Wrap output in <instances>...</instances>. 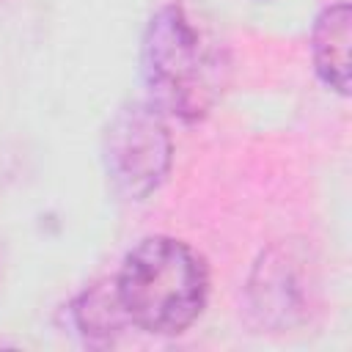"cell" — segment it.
Segmentation results:
<instances>
[{
  "instance_id": "3",
  "label": "cell",
  "mask_w": 352,
  "mask_h": 352,
  "mask_svg": "<svg viewBox=\"0 0 352 352\" xmlns=\"http://www.w3.org/2000/svg\"><path fill=\"white\" fill-rule=\"evenodd\" d=\"M102 162L116 195L124 201H146L162 187L173 162L165 116L151 102L121 104L104 126Z\"/></svg>"
},
{
  "instance_id": "2",
  "label": "cell",
  "mask_w": 352,
  "mask_h": 352,
  "mask_svg": "<svg viewBox=\"0 0 352 352\" xmlns=\"http://www.w3.org/2000/svg\"><path fill=\"white\" fill-rule=\"evenodd\" d=\"M116 294L129 324L154 336L184 333L209 297L204 258L176 236H146L121 261Z\"/></svg>"
},
{
  "instance_id": "1",
  "label": "cell",
  "mask_w": 352,
  "mask_h": 352,
  "mask_svg": "<svg viewBox=\"0 0 352 352\" xmlns=\"http://www.w3.org/2000/svg\"><path fill=\"white\" fill-rule=\"evenodd\" d=\"M226 55L179 3L157 8L140 38L146 102L162 116L201 121L226 85Z\"/></svg>"
},
{
  "instance_id": "4",
  "label": "cell",
  "mask_w": 352,
  "mask_h": 352,
  "mask_svg": "<svg viewBox=\"0 0 352 352\" xmlns=\"http://www.w3.org/2000/svg\"><path fill=\"white\" fill-rule=\"evenodd\" d=\"M349 44H352V8L333 3L319 11L311 30V55L319 80L341 96H349Z\"/></svg>"
},
{
  "instance_id": "5",
  "label": "cell",
  "mask_w": 352,
  "mask_h": 352,
  "mask_svg": "<svg viewBox=\"0 0 352 352\" xmlns=\"http://www.w3.org/2000/svg\"><path fill=\"white\" fill-rule=\"evenodd\" d=\"M72 316L77 330L85 336L88 344H113L116 333L124 330V324L129 322L118 294H116V283H96L91 289H85L74 305H72Z\"/></svg>"
}]
</instances>
